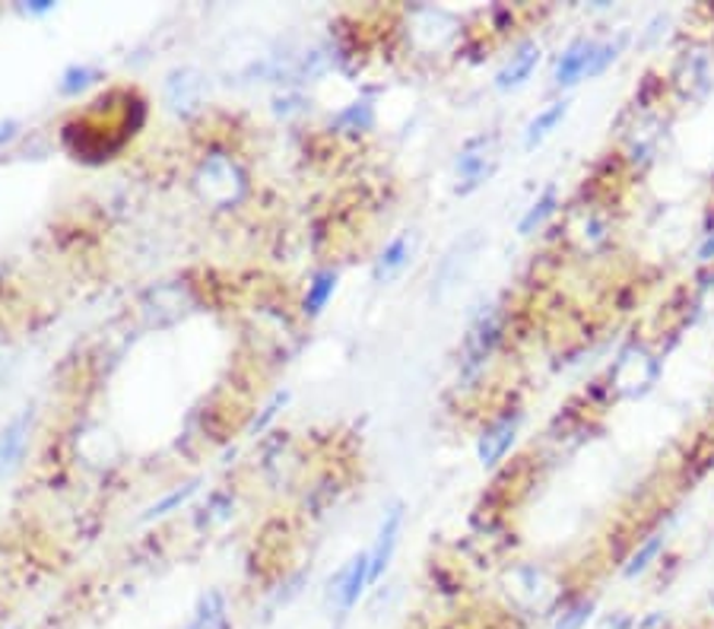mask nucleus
<instances>
[{"mask_svg": "<svg viewBox=\"0 0 714 629\" xmlns=\"http://www.w3.org/2000/svg\"><path fill=\"white\" fill-rule=\"evenodd\" d=\"M600 629H629V617L625 614H617V617H607L603 627Z\"/></svg>", "mask_w": 714, "mask_h": 629, "instance_id": "obj_22", "label": "nucleus"}, {"mask_svg": "<svg viewBox=\"0 0 714 629\" xmlns=\"http://www.w3.org/2000/svg\"><path fill=\"white\" fill-rule=\"evenodd\" d=\"M590 58H594V42L578 38L575 45H568L565 55L560 58V64H556V83H560V87H572V83L585 80V77H588Z\"/></svg>", "mask_w": 714, "mask_h": 629, "instance_id": "obj_10", "label": "nucleus"}, {"mask_svg": "<svg viewBox=\"0 0 714 629\" xmlns=\"http://www.w3.org/2000/svg\"><path fill=\"white\" fill-rule=\"evenodd\" d=\"M197 188L210 204L232 207L245 194V175L239 172V165L229 157H210L197 172Z\"/></svg>", "mask_w": 714, "mask_h": 629, "instance_id": "obj_1", "label": "nucleus"}, {"mask_svg": "<svg viewBox=\"0 0 714 629\" xmlns=\"http://www.w3.org/2000/svg\"><path fill=\"white\" fill-rule=\"evenodd\" d=\"M185 629H229V607H226V595L219 588L204 592L194 614H191V624Z\"/></svg>", "mask_w": 714, "mask_h": 629, "instance_id": "obj_11", "label": "nucleus"}, {"mask_svg": "<svg viewBox=\"0 0 714 629\" xmlns=\"http://www.w3.org/2000/svg\"><path fill=\"white\" fill-rule=\"evenodd\" d=\"M366 585H369V553H359L349 560V567L337 575V585H334V598L343 614L353 610V604L366 592Z\"/></svg>", "mask_w": 714, "mask_h": 629, "instance_id": "obj_9", "label": "nucleus"}, {"mask_svg": "<svg viewBox=\"0 0 714 629\" xmlns=\"http://www.w3.org/2000/svg\"><path fill=\"white\" fill-rule=\"evenodd\" d=\"M699 258H702V261H712V258H714V236H709V242L702 245V252H699Z\"/></svg>", "mask_w": 714, "mask_h": 629, "instance_id": "obj_23", "label": "nucleus"}, {"mask_svg": "<svg viewBox=\"0 0 714 629\" xmlns=\"http://www.w3.org/2000/svg\"><path fill=\"white\" fill-rule=\"evenodd\" d=\"M401 528H404V508H401V505H391V508L384 512V518H381L375 547L369 550V582H378V579L384 575V569L391 567V557H394Z\"/></svg>", "mask_w": 714, "mask_h": 629, "instance_id": "obj_3", "label": "nucleus"}, {"mask_svg": "<svg viewBox=\"0 0 714 629\" xmlns=\"http://www.w3.org/2000/svg\"><path fill=\"white\" fill-rule=\"evenodd\" d=\"M515 433H518V413H508V416L496 420V423H493V426L483 433L480 445H476V455H480V461H483L486 468L498 465V461L505 458V451L511 448Z\"/></svg>", "mask_w": 714, "mask_h": 629, "instance_id": "obj_8", "label": "nucleus"}, {"mask_svg": "<svg viewBox=\"0 0 714 629\" xmlns=\"http://www.w3.org/2000/svg\"><path fill=\"white\" fill-rule=\"evenodd\" d=\"M204 90H207V80L194 67H178L165 77V102L175 112H194L204 102Z\"/></svg>", "mask_w": 714, "mask_h": 629, "instance_id": "obj_4", "label": "nucleus"}, {"mask_svg": "<svg viewBox=\"0 0 714 629\" xmlns=\"http://www.w3.org/2000/svg\"><path fill=\"white\" fill-rule=\"evenodd\" d=\"M664 547V537H652L632 560H629V567H625V579H635L638 572H645V569L652 567V560L657 557V550Z\"/></svg>", "mask_w": 714, "mask_h": 629, "instance_id": "obj_17", "label": "nucleus"}, {"mask_svg": "<svg viewBox=\"0 0 714 629\" xmlns=\"http://www.w3.org/2000/svg\"><path fill=\"white\" fill-rule=\"evenodd\" d=\"M537 64H540V48H537L533 42L521 45V48L511 55V61L498 70L496 87L498 90H515V87H521L525 80H530V73H533Z\"/></svg>", "mask_w": 714, "mask_h": 629, "instance_id": "obj_12", "label": "nucleus"}, {"mask_svg": "<svg viewBox=\"0 0 714 629\" xmlns=\"http://www.w3.org/2000/svg\"><path fill=\"white\" fill-rule=\"evenodd\" d=\"M334 289H337V274L334 271H321L314 281L309 284V296H306V312L318 314L327 302H331V296H334Z\"/></svg>", "mask_w": 714, "mask_h": 629, "instance_id": "obj_15", "label": "nucleus"}, {"mask_svg": "<svg viewBox=\"0 0 714 629\" xmlns=\"http://www.w3.org/2000/svg\"><path fill=\"white\" fill-rule=\"evenodd\" d=\"M617 52H620V42H607V45H594V58H590L588 67V77H597V73H603V67L617 58Z\"/></svg>", "mask_w": 714, "mask_h": 629, "instance_id": "obj_20", "label": "nucleus"}, {"mask_svg": "<svg viewBox=\"0 0 714 629\" xmlns=\"http://www.w3.org/2000/svg\"><path fill=\"white\" fill-rule=\"evenodd\" d=\"M95 80V70L90 67H73V70H67L64 73V83H61V93H80V90H87L90 83Z\"/></svg>", "mask_w": 714, "mask_h": 629, "instance_id": "obj_18", "label": "nucleus"}, {"mask_svg": "<svg viewBox=\"0 0 714 629\" xmlns=\"http://www.w3.org/2000/svg\"><path fill=\"white\" fill-rule=\"evenodd\" d=\"M194 490H197V483H187L185 490H175V493H169V496H165L162 503H156L153 508H150V512L143 515V518H162V515H165L169 508H175V505L185 503V500L191 496V493H194Z\"/></svg>", "mask_w": 714, "mask_h": 629, "instance_id": "obj_21", "label": "nucleus"}, {"mask_svg": "<svg viewBox=\"0 0 714 629\" xmlns=\"http://www.w3.org/2000/svg\"><path fill=\"white\" fill-rule=\"evenodd\" d=\"M565 112H568V102H553L550 108H543L533 122L528 125V134H525V147L533 150L543 137H550V130L560 125L562 118H565Z\"/></svg>", "mask_w": 714, "mask_h": 629, "instance_id": "obj_14", "label": "nucleus"}, {"mask_svg": "<svg viewBox=\"0 0 714 629\" xmlns=\"http://www.w3.org/2000/svg\"><path fill=\"white\" fill-rule=\"evenodd\" d=\"M498 341V318L493 312L480 314L476 318V324L470 328V334H467V344H464V369L467 376L470 373H476L483 363H486V356L493 353V346Z\"/></svg>", "mask_w": 714, "mask_h": 629, "instance_id": "obj_6", "label": "nucleus"}, {"mask_svg": "<svg viewBox=\"0 0 714 629\" xmlns=\"http://www.w3.org/2000/svg\"><path fill=\"white\" fill-rule=\"evenodd\" d=\"M553 207H556V191H553V188L543 191V197H540V201H537V204L530 207L528 217H525V220H521V226H518V229H521V236L533 232V229H537L540 222H543L546 217H550V214H553Z\"/></svg>", "mask_w": 714, "mask_h": 629, "instance_id": "obj_16", "label": "nucleus"}, {"mask_svg": "<svg viewBox=\"0 0 714 629\" xmlns=\"http://www.w3.org/2000/svg\"><path fill=\"white\" fill-rule=\"evenodd\" d=\"M657 378V359L645 346H629L613 366V385L622 398H642Z\"/></svg>", "mask_w": 714, "mask_h": 629, "instance_id": "obj_2", "label": "nucleus"}, {"mask_svg": "<svg viewBox=\"0 0 714 629\" xmlns=\"http://www.w3.org/2000/svg\"><path fill=\"white\" fill-rule=\"evenodd\" d=\"M590 610H594V604H590V601H581V604L568 607V610L560 617V624H556L553 629H581L585 624H588Z\"/></svg>", "mask_w": 714, "mask_h": 629, "instance_id": "obj_19", "label": "nucleus"}, {"mask_svg": "<svg viewBox=\"0 0 714 629\" xmlns=\"http://www.w3.org/2000/svg\"><path fill=\"white\" fill-rule=\"evenodd\" d=\"M410 249H413V242H410V236H401V239H394L381 258H378V264H375V281L378 284H388V281H394L401 271H404L406 264H410Z\"/></svg>", "mask_w": 714, "mask_h": 629, "instance_id": "obj_13", "label": "nucleus"}, {"mask_svg": "<svg viewBox=\"0 0 714 629\" xmlns=\"http://www.w3.org/2000/svg\"><path fill=\"white\" fill-rule=\"evenodd\" d=\"M493 140H486V137H476V140H470L464 150H461V157H458V175H461V191H473L490 172H493Z\"/></svg>", "mask_w": 714, "mask_h": 629, "instance_id": "obj_5", "label": "nucleus"}, {"mask_svg": "<svg viewBox=\"0 0 714 629\" xmlns=\"http://www.w3.org/2000/svg\"><path fill=\"white\" fill-rule=\"evenodd\" d=\"M30 430H32V413L23 410L16 420H10L3 430H0V477L13 471L23 458V448L30 442Z\"/></svg>", "mask_w": 714, "mask_h": 629, "instance_id": "obj_7", "label": "nucleus"}]
</instances>
